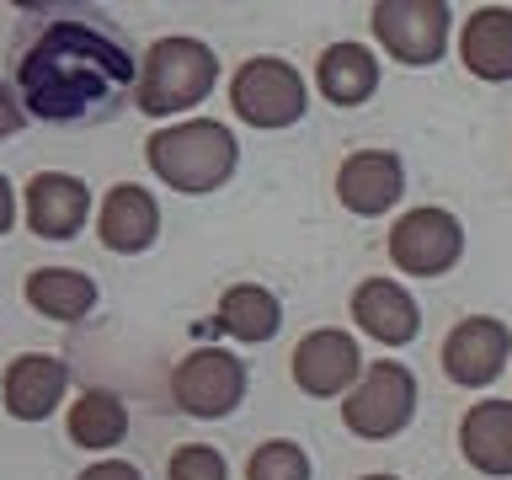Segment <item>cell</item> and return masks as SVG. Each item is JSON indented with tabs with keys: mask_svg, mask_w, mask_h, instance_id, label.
I'll list each match as a JSON object with an SVG mask.
<instances>
[{
	"mask_svg": "<svg viewBox=\"0 0 512 480\" xmlns=\"http://www.w3.org/2000/svg\"><path fill=\"white\" fill-rule=\"evenodd\" d=\"M6 80L22 96L27 118L59 128L107 123L139 86V59L123 27L86 0L22 6L11 27Z\"/></svg>",
	"mask_w": 512,
	"mask_h": 480,
	"instance_id": "cell-1",
	"label": "cell"
},
{
	"mask_svg": "<svg viewBox=\"0 0 512 480\" xmlns=\"http://www.w3.org/2000/svg\"><path fill=\"white\" fill-rule=\"evenodd\" d=\"M144 160L171 192L203 198V192L224 187L240 166V144L224 123L192 118V123H166L144 139Z\"/></svg>",
	"mask_w": 512,
	"mask_h": 480,
	"instance_id": "cell-2",
	"label": "cell"
},
{
	"mask_svg": "<svg viewBox=\"0 0 512 480\" xmlns=\"http://www.w3.org/2000/svg\"><path fill=\"white\" fill-rule=\"evenodd\" d=\"M219 80V54L203 38L171 32L155 38L139 59V86H134V107L144 118H171V112L198 107Z\"/></svg>",
	"mask_w": 512,
	"mask_h": 480,
	"instance_id": "cell-3",
	"label": "cell"
},
{
	"mask_svg": "<svg viewBox=\"0 0 512 480\" xmlns=\"http://www.w3.org/2000/svg\"><path fill=\"white\" fill-rule=\"evenodd\" d=\"M416 374L406 363H390L379 358L374 368H363V379L352 384V395L342 400V422L352 438L363 443H384V438H400L411 422H416Z\"/></svg>",
	"mask_w": 512,
	"mask_h": 480,
	"instance_id": "cell-4",
	"label": "cell"
},
{
	"mask_svg": "<svg viewBox=\"0 0 512 480\" xmlns=\"http://www.w3.org/2000/svg\"><path fill=\"white\" fill-rule=\"evenodd\" d=\"M230 107L240 123L251 128H294L310 107V86L288 59L278 54H256L230 75Z\"/></svg>",
	"mask_w": 512,
	"mask_h": 480,
	"instance_id": "cell-5",
	"label": "cell"
},
{
	"mask_svg": "<svg viewBox=\"0 0 512 480\" xmlns=\"http://www.w3.org/2000/svg\"><path fill=\"white\" fill-rule=\"evenodd\" d=\"M246 363L224 347H198L187 352L182 363L171 368V406L192 416V422H219V416H235L240 400H246Z\"/></svg>",
	"mask_w": 512,
	"mask_h": 480,
	"instance_id": "cell-6",
	"label": "cell"
},
{
	"mask_svg": "<svg viewBox=\"0 0 512 480\" xmlns=\"http://www.w3.org/2000/svg\"><path fill=\"white\" fill-rule=\"evenodd\" d=\"M368 22H374V38L384 54L395 64H411V70L438 64L448 54V38H454L448 0H379L368 11Z\"/></svg>",
	"mask_w": 512,
	"mask_h": 480,
	"instance_id": "cell-7",
	"label": "cell"
},
{
	"mask_svg": "<svg viewBox=\"0 0 512 480\" xmlns=\"http://www.w3.org/2000/svg\"><path fill=\"white\" fill-rule=\"evenodd\" d=\"M464 256V224L448 214V208H406L390 224V262L406 272V278H443L454 272Z\"/></svg>",
	"mask_w": 512,
	"mask_h": 480,
	"instance_id": "cell-8",
	"label": "cell"
},
{
	"mask_svg": "<svg viewBox=\"0 0 512 480\" xmlns=\"http://www.w3.org/2000/svg\"><path fill=\"white\" fill-rule=\"evenodd\" d=\"M294 384L315 400H336V395H352V384L363 379V352H358V336H347L342 326H320L310 336H299L294 347Z\"/></svg>",
	"mask_w": 512,
	"mask_h": 480,
	"instance_id": "cell-9",
	"label": "cell"
},
{
	"mask_svg": "<svg viewBox=\"0 0 512 480\" xmlns=\"http://www.w3.org/2000/svg\"><path fill=\"white\" fill-rule=\"evenodd\" d=\"M512 358V331L496 315H464L454 331L443 336V374L464 384V390H486L502 379Z\"/></svg>",
	"mask_w": 512,
	"mask_h": 480,
	"instance_id": "cell-10",
	"label": "cell"
},
{
	"mask_svg": "<svg viewBox=\"0 0 512 480\" xmlns=\"http://www.w3.org/2000/svg\"><path fill=\"white\" fill-rule=\"evenodd\" d=\"M22 219L38 240H75L91 219V187L70 171H38L22 192Z\"/></svg>",
	"mask_w": 512,
	"mask_h": 480,
	"instance_id": "cell-11",
	"label": "cell"
},
{
	"mask_svg": "<svg viewBox=\"0 0 512 480\" xmlns=\"http://www.w3.org/2000/svg\"><path fill=\"white\" fill-rule=\"evenodd\" d=\"M400 192H406V166H400L395 150H352L336 166V198L358 219L390 214L400 203Z\"/></svg>",
	"mask_w": 512,
	"mask_h": 480,
	"instance_id": "cell-12",
	"label": "cell"
},
{
	"mask_svg": "<svg viewBox=\"0 0 512 480\" xmlns=\"http://www.w3.org/2000/svg\"><path fill=\"white\" fill-rule=\"evenodd\" d=\"M64 390H70V368L48 352H22L11 358V368L0 374V406L16 422H43V416L59 411Z\"/></svg>",
	"mask_w": 512,
	"mask_h": 480,
	"instance_id": "cell-13",
	"label": "cell"
},
{
	"mask_svg": "<svg viewBox=\"0 0 512 480\" xmlns=\"http://www.w3.org/2000/svg\"><path fill=\"white\" fill-rule=\"evenodd\" d=\"M96 235H102L107 251L118 256H139L160 240V203L150 187L139 182H118L96 208Z\"/></svg>",
	"mask_w": 512,
	"mask_h": 480,
	"instance_id": "cell-14",
	"label": "cell"
},
{
	"mask_svg": "<svg viewBox=\"0 0 512 480\" xmlns=\"http://www.w3.org/2000/svg\"><path fill=\"white\" fill-rule=\"evenodd\" d=\"M352 320L379 347H406L422 331V310L395 278H363L358 294H352Z\"/></svg>",
	"mask_w": 512,
	"mask_h": 480,
	"instance_id": "cell-15",
	"label": "cell"
},
{
	"mask_svg": "<svg viewBox=\"0 0 512 480\" xmlns=\"http://www.w3.org/2000/svg\"><path fill=\"white\" fill-rule=\"evenodd\" d=\"M459 454L491 480L512 475V400H480L459 416Z\"/></svg>",
	"mask_w": 512,
	"mask_h": 480,
	"instance_id": "cell-16",
	"label": "cell"
},
{
	"mask_svg": "<svg viewBox=\"0 0 512 480\" xmlns=\"http://www.w3.org/2000/svg\"><path fill=\"white\" fill-rule=\"evenodd\" d=\"M459 59L475 80H512V6H475L459 32Z\"/></svg>",
	"mask_w": 512,
	"mask_h": 480,
	"instance_id": "cell-17",
	"label": "cell"
},
{
	"mask_svg": "<svg viewBox=\"0 0 512 480\" xmlns=\"http://www.w3.org/2000/svg\"><path fill=\"white\" fill-rule=\"evenodd\" d=\"M315 86L331 107H363L379 91V59L368 43H331L315 59Z\"/></svg>",
	"mask_w": 512,
	"mask_h": 480,
	"instance_id": "cell-18",
	"label": "cell"
},
{
	"mask_svg": "<svg viewBox=\"0 0 512 480\" xmlns=\"http://www.w3.org/2000/svg\"><path fill=\"white\" fill-rule=\"evenodd\" d=\"M96 278L91 272H75V267H38L27 272V304L32 315L43 320H59V326H75L96 310Z\"/></svg>",
	"mask_w": 512,
	"mask_h": 480,
	"instance_id": "cell-19",
	"label": "cell"
},
{
	"mask_svg": "<svg viewBox=\"0 0 512 480\" xmlns=\"http://www.w3.org/2000/svg\"><path fill=\"white\" fill-rule=\"evenodd\" d=\"M214 326L224 336H235V342H251V347L272 342L283 326V299L262 283H230L219 299V310H214Z\"/></svg>",
	"mask_w": 512,
	"mask_h": 480,
	"instance_id": "cell-20",
	"label": "cell"
},
{
	"mask_svg": "<svg viewBox=\"0 0 512 480\" xmlns=\"http://www.w3.org/2000/svg\"><path fill=\"white\" fill-rule=\"evenodd\" d=\"M128 438V406L112 390H86L70 406V443L86 454H107Z\"/></svg>",
	"mask_w": 512,
	"mask_h": 480,
	"instance_id": "cell-21",
	"label": "cell"
},
{
	"mask_svg": "<svg viewBox=\"0 0 512 480\" xmlns=\"http://www.w3.org/2000/svg\"><path fill=\"white\" fill-rule=\"evenodd\" d=\"M246 480H315V464H310V454H304L299 443L267 438V443H256V448H251Z\"/></svg>",
	"mask_w": 512,
	"mask_h": 480,
	"instance_id": "cell-22",
	"label": "cell"
},
{
	"mask_svg": "<svg viewBox=\"0 0 512 480\" xmlns=\"http://www.w3.org/2000/svg\"><path fill=\"white\" fill-rule=\"evenodd\" d=\"M166 480H230V464L214 443H182L166 459Z\"/></svg>",
	"mask_w": 512,
	"mask_h": 480,
	"instance_id": "cell-23",
	"label": "cell"
},
{
	"mask_svg": "<svg viewBox=\"0 0 512 480\" xmlns=\"http://www.w3.org/2000/svg\"><path fill=\"white\" fill-rule=\"evenodd\" d=\"M22 123H27V107H22V96H16V86H11V80H0V139H11Z\"/></svg>",
	"mask_w": 512,
	"mask_h": 480,
	"instance_id": "cell-24",
	"label": "cell"
},
{
	"mask_svg": "<svg viewBox=\"0 0 512 480\" xmlns=\"http://www.w3.org/2000/svg\"><path fill=\"white\" fill-rule=\"evenodd\" d=\"M75 480H144V475H139V464H128V459H102V464H86Z\"/></svg>",
	"mask_w": 512,
	"mask_h": 480,
	"instance_id": "cell-25",
	"label": "cell"
},
{
	"mask_svg": "<svg viewBox=\"0 0 512 480\" xmlns=\"http://www.w3.org/2000/svg\"><path fill=\"white\" fill-rule=\"evenodd\" d=\"M11 224H16V192L6 182V171H0V235H6Z\"/></svg>",
	"mask_w": 512,
	"mask_h": 480,
	"instance_id": "cell-26",
	"label": "cell"
},
{
	"mask_svg": "<svg viewBox=\"0 0 512 480\" xmlns=\"http://www.w3.org/2000/svg\"><path fill=\"white\" fill-rule=\"evenodd\" d=\"M358 480H400V475H358Z\"/></svg>",
	"mask_w": 512,
	"mask_h": 480,
	"instance_id": "cell-27",
	"label": "cell"
}]
</instances>
